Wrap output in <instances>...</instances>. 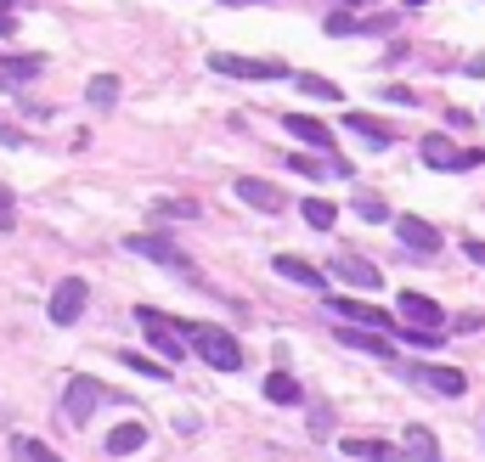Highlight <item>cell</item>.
I'll list each match as a JSON object with an SVG mask.
<instances>
[{
  "instance_id": "ba28073f",
  "label": "cell",
  "mask_w": 485,
  "mask_h": 462,
  "mask_svg": "<svg viewBox=\"0 0 485 462\" xmlns=\"http://www.w3.org/2000/svg\"><path fill=\"white\" fill-rule=\"evenodd\" d=\"M424 163H429V170H480V163H485V152H480V147L458 152V147H451L446 136H424Z\"/></svg>"
},
{
  "instance_id": "9a60e30c",
  "label": "cell",
  "mask_w": 485,
  "mask_h": 462,
  "mask_svg": "<svg viewBox=\"0 0 485 462\" xmlns=\"http://www.w3.org/2000/svg\"><path fill=\"white\" fill-rule=\"evenodd\" d=\"M237 197H243L248 209H266V215L282 209V192H277L271 181H260V175H237Z\"/></svg>"
},
{
  "instance_id": "e575fe53",
  "label": "cell",
  "mask_w": 485,
  "mask_h": 462,
  "mask_svg": "<svg viewBox=\"0 0 485 462\" xmlns=\"http://www.w3.org/2000/svg\"><path fill=\"white\" fill-rule=\"evenodd\" d=\"M469 74H474V79H485V51H480L474 62H469Z\"/></svg>"
},
{
  "instance_id": "d590c367",
  "label": "cell",
  "mask_w": 485,
  "mask_h": 462,
  "mask_svg": "<svg viewBox=\"0 0 485 462\" xmlns=\"http://www.w3.org/2000/svg\"><path fill=\"white\" fill-rule=\"evenodd\" d=\"M12 28H17V23H12V17H6V12H0V35H12Z\"/></svg>"
},
{
  "instance_id": "44dd1931",
  "label": "cell",
  "mask_w": 485,
  "mask_h": 462,
  "mask_svg": "<svg viewBox=\"0 0 485 462\" xmlns=\"http://www.w3.org/2000/svg\"><path fill=\"white\" fill-rule=\"evenodd\" d=\"M333 339H339L344 350H367V355H390V339H378V333H355V327H350V321L339 327V333H333Z\"/></svg>"
},
{
  "instance_id": "9c48e42d",
  "label": "cell",
  "mask_w": 485,
  "mask_h": 462,
  "mask_svg": "<svg viewBox=\"0 0 485 462\" xmlns=\"http://www.w3.org/2000/svg\"><path fill=\"white\" fill-rule=\"evenodd\" d=\"M344 288H384V277H378V266L373 259H362V254H339L333 266H328Z\"/></svg>"
},
{
  "instance_id": "5b68a950",
  "label": "cell",
  "mask_w": 485,
  "mask_h": 462,
  "mask_svg": "<svg viewBox=\"0 0 485 462\" xmlns=\"http://www.w3.org/2000/svg\"><path fill=\"white\" fill-rule=\"evenodd\" d=\"M328 310H333L339 321H350V327H378V333H395V327H401V316L378 310V305H367V299H350V293H328Z\"/></svg>"
},
{
  "instance_id": "f546056e",
  "label": "cell",
  "mask_w": 485,
  "mask_h": 462,
  "mask_svg": "<svg viewBox=\"0 0 485 462\" xmlns=\"http://www.w3.org/2000/svg\"><path fill=\"white\" fill-rule=\"evenodd\" d=\"M288 170H300V175H322L328 163H322V158H311V152H288Z\"/></svg>"
},
{
  "instance_id": "30bf717a",
  "label": "cell",
  "mask_w": 485,
  "mask_h": 462,
  "mask_svg": "<svg viewBox=\"0 0 485 462\" xmlns=\"http://www.w3.org/2000/svg\"><path fill=\"white\" fill-rule=\"evenodd\" d=\"M395 316H406V327H446V310L435 305V299H424V293H401L395 299Z\"/></svg>"
},
{
  "instance_id": "f35d334b",
  "label": "cell",
  "mask_w": 485,
  "mask_h": 462,
  "mask_svg": "<svg viewBox=\"0 0 485 462\" xmlns=\"http://www.w3.org/2000/svg\"><path fill=\"white\" fill-rule=\"evenodd\" d=\"M339 6H362V0H339Z\"/></svg>"
},
{
  "instance_id": "1f68e13d",
  "label": "cell",
  "mask_w": 485,
  "mask_h": 462,
  "mask_svg": "<svg viewBox=\"0 0 485 462\" xmlns=\"http://www.w3.org/2000/svg\"><path fill=\"white\" fill-rule=\"evenodd\" d=\"M378 96H384V102H401V108H412V102H417V96H412L406 85H384Z\"/></svg>"
},
{
  "instance_id": "484cf974",
  "label": "cell",
  "mask_w": 485,
  "mask_h": 462,
  "mask_svg": "<svg viewBox=\"0 0 485 462\" xmlns=\"http://www.w3.org/2000/svg\"><path fill=\"white\" fill-rule=\"evenodd\" d=\"M294 85H300L305 96H322V102H339V85L322 79V74H294Z\"/></svg>"
},
{
  "instance_id": "7a4b0ae2",
  "label": "cell",
  "mask_w": 485,
  "mask_h": 462,
  "mask_svg": "<svg viewBox=\"0 0 485 462\" xmlns=\"http://www.w3.org/2000/svg\"><path fill=\"white\" fill-rule=\"evenodd\" d=\"M136 321L147 327V344H153L158 355H164V367H170V361L181 367V355H186V339H181V327H186V321H170L164 310H153V305H142V310H136Z\"/></svg>"
},
{
  "instance_id": "ab89813d",
  "label": "cell",
  "mask_w": 485,
  "mask_h": 462,
  "mask_svg": "<svg viewBox=\"0 0 485 462\" xmlns=\"http://www.w3.org/2000/svg\"><path fill=\"white\" fill-rule=\"evenodd\" d=\"M0 90H6V79H0Z\"/></svg>"
},
{
  "instance_id": "cb8c5ba5",
  "label": "cell",
  "mask_w": 485,
  "mask_h": 462,
  "mask_svg": "<svg viewBox=\"0 0 485 462\" xmlns=\"http://www.w3.org/2000/svg\"><path fill=\"white\" fill-rule=\"evenodd\" d=\"M119 361H124L131 373H142V378H170L164 361H153V355H142V350H119Z\"/></svg>"
},
{
  "instance_id": "ac0fdd59",
  "label": "cell",
  "mask_w": 485,
  "mask_h": 462,
  "mask_svg": "<svg viewBox=\"0 0 485 462\" xmlns=\"http://www.w3.org/2000/svg\"><path fill=\"white\" fill-rule=\"evenodd\" d=\"M339 451L344 457H355V462H395L401 457V446H390V440H339Z\"/></svg>"
},
{
  "instance_id": "f1b7e54d",
  "label": "cell",
  "mask_w": 485,
  "mask_h": 462,
  "mask_svg": "<svg viewBox=\"0 0 485 462\" xmlns=\"http://www.w3.org/2000/svg\"><path fill=\"white\" fill-rule=\"evenodd\" d=\"M158 215H164V220H198V204H186V197H164Z\"/></svg>"
},
{
  "instance_id": "277c9868",
  "label": "cell",
  "mask_w": 485,
  "mask_h": 462,
  "mask_svg": "<svg viewBox=\"0 0 485 462\" xmlns=\"http://www.w3.org/2000/svg\"><path fill=\"white\" fill-rule=\"evenodd\" d=\"M124 248H131V254H142V259H153V266H164V271H181L186 282H198V288H204V277L192 271V259H186V254H181L170 237H147V231H142V237H131Z\"/></svg>"
},
{
  "instance_id": "2e32d148",
  "label": "cell",
  "mask_w": 485,
  "mask_h": 462,
  "mask_svg": "<svg viewBox=\"0 0 485 462\" xmlns=\"http://www.w3.org/2000/svg\"><path fill=\"white\" fill-rule=\"evenodd\" d=\"M344 130H350V136H362L367 147H395V130L390 124H384V119H367V113H344Z\"/></svg>"
},
{
  "instance_id": "7402d4cb",
  "label": "cell",
  "mask_w": 485,
  "mask_h": 462,
  "mask_svg": "<svg viewBox=\"0 0 485 462\" xmlns=\"http://www.w3.org/2000/svg\"><path fill=\"white\" fill-rule=\"evenodd\" d=\"M300 394H305V389L288 378V373H271V378H266V401H277V406H300Z\"/></svg>"
},
{
  "instance_id": "8fae6325",
  "label": "cell",
  "mask_w": 485,
  "mask_h": 462,
  "mask_svg": "<svg viewBox=\"0 0 485 462\" xmlns=\"http://www.w3.org/2000/svg\"><path fill=\"white\" fill-rule=\"evenodd\" d=\"M395 237H401L412 254H435V248H440V231H435L429 220H417V215H401V220H395Z\"/></svg>"
},
{
  "instance_id": "6da1fadb",
  "label": "cell",
  "mask_w": 485,
  "mask_h": 462,
  "mask_svg": "<svg viewBox=\"0 0 485 462\" xmlns=\"http://www.w3.org/2000/svg\"><path fill=\"white\" fill-rule=\"evenodd\" d=\"M181 333H186V344L198 350L215 373H237V367H243V344L226 333V327H215V321H186Z\"/></svg>"
},
{
  "instance_id": "ffe728a7",
  "label": "cell",
  "mask_w": 485,
  "mask_h": 462,
  "mask_svg": "<svg viewBox=\"0 0 485 462\" xmlns=\"http://www.w3.org/2000/svg\"><path fill=\"white\" fill-rule=\"evenodd\" d=\"M40 68H46V57H6V62H0V79H6V85H28Z\"/></svg>"
},
{
  "instance_id": "83f0119b",
  "label": "cell",
  "mask_w": 485,
  "mask_h": 462,
  "mask_svg": "<svg viewBox=\"0 0 485 462\" xmlns=\"http://www.w3.org/2000/svg\"><path fill=\"white\" fill-rule=\"evenodd\" d=\"M12 451L23 457V462H62L51 446H40V440H12Z\"/></svg>"
},
{
  "instance_id": "3957f363",
  "label": "cell",
  "mask_w": 485,
  "mask_h": 462,
  "mask_svg": "<svg viewBox=\"0 0 485 462\" xmlns=\"http://www.w3.org/2000/svg\"><path fill=\"white\" fill-rule=\"evenodd\" d=\"M209 68L226 74V79H294V74H288V62H271V57L254 62V57H237V51H215Z\"/></svg>"
},
{
  "instance_id": "d4e9b609",
  "label": "cell",
  "mask_w": 485,
  "mask_h": 462,
  "mask_svg": "<svg viewBox=\"0 0 485 462\" xmlns=\"http://www.w3.org/2000/svg\"><path fill=\"white\" fill-rule=\"evenodd\" d=\"M300 215H305V226H316V231H328V226H333V204H328V197H305Z\"/></svg>"
},
{
  "instance_id": "7c38bea8",
  "label": "cell",
  "mask_w": 485,
  "mask_h": 462,
  "mask_svg": "<svg viewBox=\"0 0 485 462\" xmlns=\"http://www.w3.org/2000/svg\"><path fill=\"white\" fill-rule=\"evenodd\" d=\"M401 378H417V383L435 389V394H463V389H469V378H463L458 367H406Z\"/></svg>"
},
{
  "instance_id": "e0dca14e",
  "label": "cell",
  "mask_w": 485,
  "mask_h": 462,
  "mask_svg": "<svg viewBox=\"0 0 485 462\" xmlns=\"http://www.w3.org/2000/svg\"><path fill=\"white\" fill-rule=\"evenodd\" d=\"M277 277H288V282H300V288H311V293H322L328 288V277H322L311 259H300V254H277Z\"/></svg>"
},
{
  "instance_id": "603a6c76",
  "label": "cell",
  "mask_w": 485,
  "mask_h": 462,
  "mask_svg": "<svg viewBox=\"0 0 485 462\" xmlns=\"http://www.w3.org/2000/svg\"><path fill=\"white\" fill-rule=\"evenodd\" d=\"M85 102H90V108H113V102H119V79H113V74H96V79L85 85Z\"/></svg>"
},
{
  "instance_id": "4fadbf2b",
  "label": "cell",
  "mask_w": 485,
  "mask_h": 462,
  "mask_svg": "<svg viewBox=\"0 0 485 462\" xmlns=\"http://www.w3.org/2000/svg\"><path fill=\"white\" fill-rule=\"evenodd\" d=\"M401 457H406V462H440V440L429 435L424 423H406V428H401Z\"/></svg>"
},
{
  "instance_id": "d6a6232c",
  "label": "cell",
  "mask_w": 485,
  "mask_h": 462,
  "mask_svg": "<svg viewBox=\"0 0 485 462\" xmlns=\"http://www.w3.org/2000/svg\"><path fill=\"white\" fill-rule=\"evenodd\" d=\"M17 226V209H12V197H6V186H0V231H12Z\"/></svg>"
},
{
  "instance_id": "836d02e7",
  "label": "cell",
  "mask_w": 485,
  "mask_h": 462,
  "mask_svg": "<svg viewBox=\"0 0 485 462\" xmlns=\"http://www.w3.org/2000/svg\"><path fill=\"white\" fill-rule=\"evenodd\" d=\"M463 254L474 259V266H485V243H480V237H463Z\"/></svg>"
},
{
  "instance_id": "4316f807",
  "label": "cell",
  "mask_w": 485,
  "mask_h": 462,
  "mask_svg": "<svg viewBox=\"0 0 485 462\" xmlns=\"http://www.w3.org/2000/svg\"><path fill=\"white\" fill-rule=\"evenodd\" d=\"M395 333H401V339H406V344H417V350H435V344H440V339H446V333H435V327H406V321H401V327H395Z\"/></svg>"
},
{
  "instance_id": "d6986e66",
  "label": "cell",
  "mask_w": 485,
  "mask_h": 462,
  "mask_svg": "<svg viewBox=\"0 0 485 462\" xmlns=\"http://www.w3.org/2000/svg\"><path fill=\"white\" fill-rule=\"evenodd\" d=\"M142 446H147V428H142V423H119L113 435H108V451H113V457H131V451H142Z\"/></svg>"
},
{
  "instance_id": "4dcf8cb0",
  "label": "cell",
  "mask_w": 485,
  "mask_h": 462,
  "mask_svg": "<svg viewBox=\"0 0 485 462\" xmlns=\"http://www.w3.org/2000/svg\"><path fill=\"white\" fill-rule=\"evenodd\" d=\"M355 215H362V220H390V209H384V197H355Z\"/></svg>"
},
{
  "instance_id": "52a82bcc",
  "label": "cell",
  "mask_w": 485,
  "mask_h": 462,
  "mask_svg": "<svg viewBox=\"0 0 485 462\" xmlns=\"http://www.w3.org/2000/svg\"><path fill=\"white\" fill-rule=\"evenodd\" d=\"M85 277H62L57 288H51V305H46V316L57 321V327H74L79 316H85Z\"/></svg>"
},
{
  "instance_id": "5bb4252c",
  "label": "cell",
  "mask_w": 485,
  "mask_h": 462,
  "mask_svg": "<svg viewBox=\"0 0 485 462\" xmlns=\"http://www.w3.org/2000/svg\"><path fill=\"white\" fill-rule=\"evenodd\" d=\"M282 124H288V136H300L305 147H316V152H333V130L322 124V119H311V113H288Z\"/></svg>"
},
{
  "instance_id": "74e56055",
  "label": "cell",
  "mask_w": 485,
  "mask_h": 462,
  "mask_svg": "<svg viewBox=\"0 0 485 462\" xmlns=\"http://www.w3.org/2000/svg\"><path fill=\"white\" fill-rule=\"evenodd\" d=\"M406 6H429V0H406Z\"/></svg>"
},
{
  "instance_id": "8d00e7d4",
  "label": "cell",
  "mask_w": 485,
  "mask_h": 462,
  "mask_svg": "<svg viewBox=\"0 0 485 462\" xmlns=\"http://www.w3.org/2000/svg\"><path fill=\"white\" fill-rule=\"evenodd\" d=\"M220 6H248V0H220Z\"/></svg>"
},
{
  "instance_id": "8992f818",
  "label": "cell",
  "mask_w": 485,
  "mask_h": 462,
  "mask_svg": "<svg viewBox=\"0 0 485 462\" xmlns=\"http://www.w3.org/2000/svg\"><path fill=\"white\" fill-rule=\"evenodd\" d=\"M108 401V389L96 383V378H69V394H62V417H69L74 428H85L90 423V412Z\"/></svg>"
}]
</instances>
